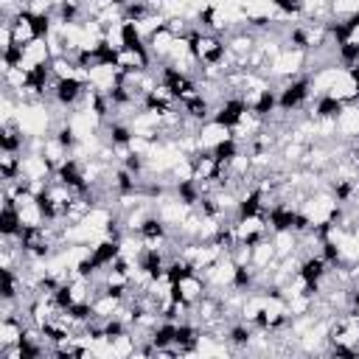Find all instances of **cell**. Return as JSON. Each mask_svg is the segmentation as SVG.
Segmentation results:
<instances>
[{
    "label": "cell",
    "instance_id": "6da1fadb",
    "mask_svg": "<svg viewBox=\"0 0 359 359\" xmlns=\"http://www.w3.org/2000/svg\"><path fill=\"white\" fill-rule=\"evenodd\" d=\"M230 137H233V129H230L227 123L216 121V118L205 121V123L199 126V132H196V140H199V149H202V151H213L219 143H224V140H230Z\"/></svg>",
    "mask_w": 359,
    "mask_h": 359
},
{
    "label": "cell",
    "instance_id": "7a4b0ae2",
    "mask_svg": "<svg viewBox=\"0 0 359 359\" xmlns=\"http://www.w3.org/2000/svg\"><path fill=\"white\" fill-rule=\"evenodd\" d=\"M53 59V50L48 45V36H36L31 39L28 45H22V59H20V67L25 70H34V67H42Z\"/></svg>",
    "mask_w": 359,
    "mask_h": 359
},
{
    "label": "cell",
    "instance_id": "3957f363",
    "mask_svg": "<svg viewBox=\"0 0 359 359\" xmlns=\"http://www.w3.org/2000/svg\"><path fill=\"white\" fill-rule=\"evenodd\" d=\"M20 174L25 180H50L53 177V165L48 163V157L42 151H22Z\"/></svg>",
    "mask_w": 359,
    "mask_h": 359
},
{
    "label": "cell",
    "instance_id": "277c9868",
    "mask_svg": "<svg viewBox=\"0 0 359 359\" xmlns=\"http://www.w3.org/2000/svg\"><path fill=\"white\" fill-rule=\"evenodd\" d=\"M337 137L353 143L359 137V101L342 104L339 115H337Z\"/></svg>",
    "mask_w": 359,
    "mask_h": 359
},
{
    "label": "cell",
    "instance_id": "5b68a950",
    "mask_svg": "<svg viewBox=\"0 0 359 359\" xmlns=\"http://www.w3.org/2000/svg\"><path fill=\"white\" fill-rule=\"evenodd\" d=\"M174 39H177V34H174L168 25H163L160 31H154V34L146 39V48H149L151 59H154V62H165V59H168V53H171Z\"/></svg>",
    "mask_w": 359,
    "mask_h": 359
},
{
    "label": "cell",
    "instance_id": "8992f818",
    "mask_svg": "<svg viewBox=\"0 0 359 359\" xmlns=\"http://www.w3.org/2000/svg\"><path fill=\"white\" fill-rule=\"evenodd\" d=\"M8 22H11V34H14V42H17V45H28L31 39L39 36V34H36V25H34V17H31L25 8H22L14 20H8Z\"/></svg>",
    "mask_w": 359,
    "mask_h": 359
},
{
    "label": "cell",
    "instance_id": "52a82bcc",
    "mask_svg": "<svg viewBox=\"0 0 359 359\" xmlns=\"http://www.w3.org/2000/svg\"><path fill=\"white\" fill-rule=\"evenodd\" d=\"M278 261H280V258H278V252H275L272 236H266V238H261V241H255V244H252V258H250V264H252V266L266 269V266H275Z\"/></svg>",
    "mask_w": 359,
    "mask_h": 359
},
{
    "label": "cell",
    "instance_id": "ba28073f",
    "mask_svg": "<svg viewBox=\"0 0 359 359\" xmlns=\"http://www.w3.org/2000/svg\"><path fill=\"white\" fill-rule=\"evenodd\" d=\"M25 328H28V323H25V320H20V317H8V320H0V348L22 342V337H25Z\"/></svg>",
    "mask_w": 359,
    "mask_h": 359
},
{
    "label": "cell",
    "instance_id": "9c48e42d",
    "mask_svg": "<svg viewBox=\"0 0 359 359\" xmlns=\"http://www.w3.org/2000/svg\"><path fill=\"white\" fill-rule=\"evenodd\" d=\"M42 154L48 157V163L53 165V171L70 160V149L56 137V135H45V143H42Z\"/></svg>",
    "mask_w": 359,
    "mask_h": 359
},
{
    "label": "cell",
    "instance_id": "30bf717a",
    "mask_svg": "<svg viewBox=\"0 0 359 359\" xmlns=\"http://www.w3.org/2000/svg\"><path fill=\"white\" fill-rule=\"evenodd\" d=\"M22 230V222H20V213L14 208V202L3 199V208H0V236H17Z\"/></svg>",
    "mask_w": 359,
    "mask_h": 359
},
{
    "label": "cell",
    "instance_id": "8fae6325",
    "mask_svg": "<svg viewBox=\"0 0 359 359\" xmlns=\"http://www.w3.org/2000/svg\"><path fill=\"white\" fill-rule=\"evenodd\" d=\"M20 163H22V151L0 149V177L3 180H14L20 174Z\"/></svg>",
    "mask_w": 359,
    "mask_h": 359
},
{
    "label": "cell",
    "instance_id": "7c38bea8",
    "mask_svg": "<svg viewBox=\"0 0 359 359\" xmlns=\"http://www.w3.org/2000/svg\"><path fill=\"white\" fill-rule=\"evenodd\" d=\"M353 151H356V157H359V137L353 140Z\"/></svg>",
    "mask_w": 359,
    "mask_h": 359
}]
</instances>
